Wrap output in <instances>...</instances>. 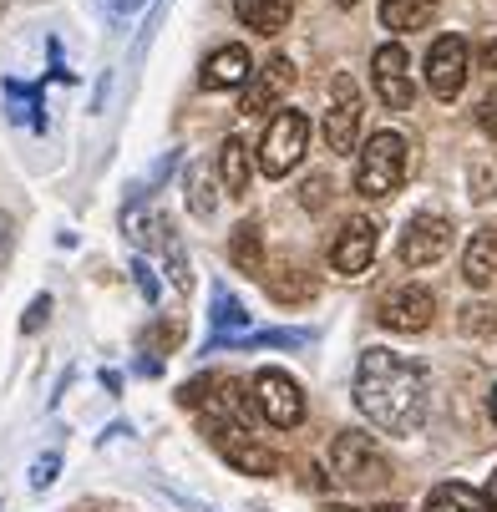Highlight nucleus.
<instances>
[{"label": "nucleus", "instance_id": "nucleus-1", "mask_svg": "<svg viewBox=\"0 0 497 512\" xmlns=\"http://www.w3.org/2000/svg\"><path fill=\"white\" fill-rule=\"evenodd\" d=\"M355 406L371 416V426H381L391 436H416L426 426V406H432L426 365H416L411 355H396L386 345L361 350V365H355Z\"/></svg>", "mask_w": 497, "mask_h": 512}, {"label": "nucleus", "instance_id": "nucleus-2", "mask_svg": "<svg viewBox=\"0 0 497 512\" xmlns=\"http://www.w3.org/2000/svg\"><path fill=\"white\" fill-rule=\"evenodd\" d=\"M355 193L371 198V203H386L401 178H406V137L401 132H371V142L355 153Z\"/></svg>", "mask_w": 497, "mask_h": 512}, {"label": "nucleus", "instance_id": "nucleus-3", "mask_svg": "<svg viewBox=\"0 0 497 512\" xmlns=\"http://www.w3.org/2000/svg\"><path fill=\"white\" fill-rule=\"evenodd\" d=\"M330 467L345 487L355 492H381L391 482V462L386 452L371 442L366 431H335V442H330Z\"/></svg>", "mask_w": 497, "mask_h": 512}, {"label": "nucleus", "instance_id": "nucleus-4", "mask_svg": "<svg viewBox=\"0 0 497 512\" xmlns=\"http://www.w3.org/2000/svg\"><path fill=\"white\" fill-rule=\"evenodd\" d=\"M305 148H310V117L295 112V107H279V112L269 117L264 142H259V173H264V178H284V173L305 158Z\"/></svg>", "mask_w": 497, "mask_h": 512}, {"label": "nucleus", "instance_id": "nucleus-5", "mask_svg": "<svg viewBox=\"0 0 497 512\" xmlns=\"http://www.w3.org/2000/svg\"><path fill=\"white\" fill-rule=\"evenodd\" d=\"M361 142V87H355L350 71L330 77V112H325V148L330 153H355Z\"/></svg>", "mask_w": 497, "mask_h": 512}, {"label": "nucleus", "instance_id": "nucleus-6", "mask_svg": "<svg viewBox=\"0 0 497 512\" xmlns=\"http://www.w3.org/2000/svg\"><path fill=\"white\" fill-rule=\"evenodd\" d=\"M254 406H259V421H269V426H279V431H295L300 421H305V391H300V381H290L284 371H259L254 376Z\"/></svg>", "mask_w": 497, "mask_h": 512}, {"label": "nucleus", "instance_id": "nucleus-7", "mask_svg": "<svg viewBox=\"0 0 497 512\" xmlns=\"http://www.w3.org/2000/svg\"><path fill=\"white\" fill-rule=\"evenodd\" d=\"M432 315H437V300H432L426 284H396L376 305V320L386 330H396V335H421L426 325H432Z\"/></svg>", "mask_w": 497, "mask_h": 512}, {"label": "nucleus", "instance_id": "nucleus-8", "mask_svg": "<svg viewBox=\"0 0 497 512\" xmlns=\"http://www.w3.org/2000/svg\"><path fill=\"white\" fill-rule=\"evenodd\" d=\"M452 249V224L442 213H411L406 218V229H401V264L406 269H426V264H437L442 254Z\"/></svg>", "mask_w": 497, "mask_h": 512}, {"label": "nucleus", "instance_id": "nucleus-9", "mask_svg": "<svg viewBox=\"0 0 497 512\" xmlns=\"http://www.w3.org/2000/svg\"><path fill=\"white\" fill-rule=\"evenodd\" d=\"M371 82H376V97H381L391 112H411V107H416V82H411V56H406V46L386 41V46L371 56Z\"/></svg>", "mask_w": 497, "mask_h": 512}, {"label": "nucleus", "instance_id": "nucleus-10", "mask_svg": "<svg viewBox=\"0 0 497 512\" xmlns=\"http://www.w3.org/2000/svg\"><path fill=\"white\" fill-rule=\"evenodd\" d=\"M467 66H472V51L462 36H437L432 51H426V87H432V97L452 102L462 97L467 87Z\"/></svg>", "mask_w": 497, "mask_h": 512}, {"label": "nucleus", "instance_id": "nucleus-11", "mask_svg": "<svg viewBox=\"0 0 497 512\" xmlns=\"http://www.w3.org/2000/svg\"><path fill=\"white\" fill-rule=\"evenodd\" d=\"M376 249H381V229L371 224V218H345V229L330 244V264H335V274L355 279V274L371 269Z\"/></svg>", "mask_w": 497, "mask_h": 512}, {"label": "nucleus", "instance_id": "nucleus-12", "mask_svg": "<svg viewBox=\"0 0 497 512\" xmlns=\"http://www.w3.org/2000/svg\"><path fill=\"white\" fill-rule=\"evenodd\" d=\"M249 77H254V61H249V46H219L208 61H203V87L208 92H229V87H249Z\"/></svg>", "mask_w": 497, "mask_h": 512}, {"label": "nucleus", "instance_id": "nucleus-13", "mask_svg": "<svg viewBox=\"0 0 497 512\" xmlns=\"http://www.w3.org/2000/svg\"><path fill=\"white\" fill-rule=\"evenodd\" d=\"M462 274H467V284H477V289H487V284L497 279V229H492V224H487V229H472L467 254H462Z\"/></svg>", "mask_w": 497, "mask_h": 512}, {"label": "nucleus", "instance_id": "nucleus-14", "mask_svg": "<svg viewBox=\"0 0 497 512\" xmlns=\"http://www.w3.org/2000/svg\"><path fill=\"white\" fill-rule=\"evenodd\" d=\"M234 16L259 36H279L295 16V0H234Z\"/></svg>", "mask_w": 497, "mask_h": 512}, {"label": "nucleus", "instance_id": "nucleus-15", "mask_svg": "<svg viewBox=\"0 0 497 512\" xmlns=\"http://www.w3.org/2000/svg\"><path fill=\"white\" fill-rule=\"evenodd\" d=\"M229 259H234V269L264 279V269H269V264H264V229L254 224V218L234 229V239H229Z\"/></svg>", "mask_w": 497, "mask_h": 512}, {"label": "nucleus", "instance_id": "nucleus-16", "mask_svg": "<svg viewBox=\"0 0 497 512\" xmlns=\"http://www.w3.org/2000/svg\"><path fill=\"white\" fill-rule=\"evenodd\" d=\"M421 512H492V507H487V497H482L477 487H467V482H442V487H432V497H426Z\"/></svg>", "mask_w": 497, "mask_h": 512}, {"label": "nucleus", "instance_id": "nucleus-17", "mask_svg": "<svg viewBox=\"0 0 497 512\" xmlns=\"http://www.w3.org/2000/svg\"><path fill=\"white\" fill-rule=\"evenodd\" d=\"M219 178H224V193L229 198H244L249 193V148L239 137H224L219 148Z\"/></svg>", "mask_w": 497, "mask_h": 512}, {"label": "nucleus", "instance_id": "nucleus-18", "mask_svg": "<svg viewBox=\"0 0 497 512\" xmlns=\"http://www.w3.org/2000/svg\"><path fill=\"white\" fill-rule=\"evenodd\" d=\"M264 284H269V295L279 300V305H305V300H315V279H305V269H264Z\"/></svg>", "mask_w": 497, "mask_h": 512}, {"label": "nucleus", "instance_id": "nucleus-19", "mask_svg": "<svg viewBox=\"0 0 497 512\" xmlns=\"http://www.w3.org/2000/svg\"><path fill=\"white\" fill-rule=\"evenodd\" d=\"M6 92V107L16 122H26L31 132H46V102H41V87H21V82H0Z\"/></svg>", "mask_w": 497, "mask_h": 512}, {"label": "nucleus", "instance_id": "nucleus-20", "mask_svg": "<svg viewBox=\"0 0 497 512\" xmlns=\"http://www.w3.org/2000/svg\"><path fill=\"white\" fill-rule=\"evenodd\" d=\"M437 0H381V26L386 31H421L432 21Z\"/></svg>", "mask_w": 497, "mask_h": 512}, {"label": "nucleus", "instance_id": "nucleus-21", "mask_svg": "<svg viewBox=\"0 0 497 512\" xmlns=\"http://www.w3.org/2000/svg\"><path fill=\"white\" fill-rule=\"evenodd\" d=\"M158 249H163V264H168V279H173V289H193V269H188V254H183V244H178V229L168 224V218H158V239H153Z\"/></svg>", "mask_w": 497, "mask_h": 512}, {"label": "nucleus", "instance_id": "nucleus-22", "mask_svg": "<svg viewBox=\"0 0 497 512\" xmlns=\"http://www.w3.org/2000/svg\"><path fill=\"white\" fill-rule=\"evenodd\" d=\"M234 330L249 335V315H244V305L229 295V289H213V335H234Z\"/></svg>", "mask_w": 497, "mask_h": 512}, {"label": "nucleus", "instance_id": "nucleus-23", "mask_svg": "<svg viewBox=\"0 0 497 512\" xmlns=\"http://www.w3.org/2000/svg\"><path fill=\"white\" fill-rule=\"evenodd\" d=\"M213 208H219V198H213V178L203 168H188V213L193 218H213Z\"/></svg>", "mask_w": 497, "mask_h": 512}, {"label": "nucleus", "instance_id": "nucleus-24", "mask_svg": "<svg viewBox=\"0 0 497 512\" xmlns=\"http://www.w3.org/2000/svg\"><path fill=\"white\" fill-rule=\"evenodd\" d=\"M467 193H472V203L497 198V168H492L487 158H472V163H467Z\"/></svg>", "mask_w": 497, "mask_h": 512}, {"label": "nucleus", "instance_id": "nucleus-25", "mask_svg": "<svg viewBox=\"0 0 497 512\" xmlns=\"http://www.w3.org/2000/svg\"><path fill=\"white\" fill-rule=\"evenodd\" d=\"M467 335H497V305H467L457 320Z\"/></svg>", "mask_w": 497, "mask_h": 512}, {"label": "nucleus", "instance_id": "nucleus-26", "mask_svg": "<svg viewBox=\"0 0 497 512\" xmlns=\"http://www.w3.org/2000/svg\"><path fill=\"white\" fill-rule=\"evenodd\" d=\"M56 472H61V452H41V457L31 462V487L46 492V487L56 482Z\"/></svg>", "mask_w": 497, "mask_h": 512}, {"label": "nucleus", "instance_id": "nucleus-27", "mask_svg": "<svg viewBox=\"0 0 497 512\" xmlns=\"http://www.w3.org/2000/svg\"><path fill=\"white\" fill-rule=\"evenodd\" d=\"M132 279H137V289H142V300L158 305V274H153L148 259H132Z\"/></svg>", "mask_w": 497, "mask_h": 512}, {"label": "nucleus", "instance_id": "nucleus-28", "mask_svg": "<svg viewBox=\"0 0 497 512\" xmlns=\"http://www.w3.org/2000/svg\"><path fill=\"white\" fill-rule=\"evenodd\" d=\"M330 193H335V188H330V178H325V173H315V178H310V183L300 188V203H305V208L315 213V208H320V203H325Z\"/></svg>", "mask_w": 497, "mask_h": 512}, {"label": "nucleus", "instance_id": "nucleus-29", "mask_svg": "<svg viewBox=\"0 0 497 512\" xmlns=\"http://www.w3.org/2000/svg\"><path fill=\"white\" fill-rule=\"evenodd\" d=\"M46 320H51V295H36V300H31V310L21 315V330H26V335H36Z\"/></svg>", "mask_w": 497, "mask_h": 512}, {"label": "nucleus", "instance_id": "nucleus-30", "mask_svg": "<svg viewBox=\"0 0 497 512\" xmlns=\"http://www.w3.org/2000/svg\"><path fill=\"white\" fill-rule=\"evenodd\" d=\"M477 127H482V132L497 142V87H492V92L477 102Z\"/></svg>", "mask_w": 497, "mask_h": 512}, {"label": "nucleus", "instance_id": "nucleus-31", "mask_svg": "<svg viewBox=\"0 0 497 512\" xmlns=\"http://www.w3.org/2000/svg\"><path fill=\"white\" fill-rule=\"evenodd\" d=\"M208 391H213V381H208V376H198V381L178 386V401H183V406H203V401H213Z\"/></svg>", "mask_w": 497, "mask_h": 512}, {"label": "nucleus", "instance_id": "nucleus-32", "mask_svg": "<svg viewBox=\"0 0 497 512\" xmlns=\"http://www.w3.org/2000/svg\"><path fill=\"white\" fill-rule=\"evenodd\" d=\"M11 249H16V218H11V213H0V264L11 259Z\"/></svg>", "mask_w": 497, "mask_h": 512}, {"label": "nucleus", "instance_id": "nucleus-33", "mask_svg": "<svg viewBox=\"0 0 497 512\" xmlns=\"http://www.w3.org/2000/svg\"><path fill=\"white\" fill-rule=\"evenodd\" d=\"M477 56H482V66H487V71H497V36H487Z\"/></svg>", "mask_w": 497, "mask_h": 512}, {"label": "nucleus", "instance_id": "nucleus-34", "mask_svg": "<svg viewBox=\"0 0 497 512\" xmlns=\"http://www.w3.org/2000/svg\"><path fill=\"white\" fill-rule=\"evenodd\" d=\"M137 6H142V0H107L112 16H127V11H137Z\"/></svg>", "mask_w": 497, "mask_h": 512}, {"label": "nucleus", "instance_id": "nucleus-35", "mask_svg": "<svg viewBox=\"0 0 497 512\" xmlns=\"http://www.w3.org/2000/svg\"><path fill=\"white\" fill-rule=\"evenodd\" d=\"M482 497H487V507L497 512V467H492V482H487V492H482Z\"/></svg>", "mask_w": 497, "mask_h": 512}, {"label": "nucleus", "instance_id": "nucleus-36", "mask_svg": "<svg viewBox=\"0 0 497 512\" xmlns=\"http://www.w3.org/2000/svg\"><path fill=\"white\" fill-rule=\"evenodd\" d=\"M487 416L497 421V381H492V391H487Z\"/></svg>", "mask_w": 497, "mask_h": 512}, {"label": "nucleus", "instance_id": "nucleus-37", "mask_svg": "<svg viewBox=\"0 0 497 512\" xmlns=\"http://www.w3.org/2000/svg\"><path fill=\"white\" fill-rule=\"evenodd\" d=\"M371 512H406V507H396V502H381V507H371Z\"/></svg>", "mask_w": 497, "mask_h": 512}, {"label": "nucleus", "instance_id": "nucleus-38", "mask_svg": "<svg viewBox=\"0 0 497 512\" xmlns=\"http://www.w3.org/2000/svg\"><path fill=\"white\" fill-rule=\"evenodd\" d=\"M335 6H345V11H350V6H355V0H335Z\"/></svg>", "mask_w": 497, "mask_h": 512}, {"label": "nucleus", "instance_id": "nucleus-39", "mask_svg": "<svg viewBox=\"0 0 497 512\" xmlns=\"http://www.w3.org/2000/svg\"><path fill=\"white\" fill-rule=\"evenodd\" d=\"M325 512H350V507H325Z\"/></svg>", "mask_w": 497, "mask_h": 512}, {"label": "nucleus", "instance_id": "nucleus-40", "mask_svg": "<svg viewBox=\"0 0 497 512\" xmlns=\"http://www.w3.org/2000/svg\"><path fill=\"white\" fill-rule=\"evenodd\" d=\"M0 11H6V0H0Z\"/></svg>", "mask_w": 497, "mask_h": 512}]
</instances>
